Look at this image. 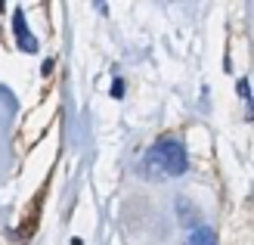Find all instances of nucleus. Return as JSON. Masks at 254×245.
I'll use <instances>...</instances> for the list:
<instances>
[{
  "instance_id": "f257e3e1",
  "label": "nucleus",
  "mask_w": 254,
  "mask_h": 245,
  "mask_svg": "<svg viewBox=\"0 0 254 245\" xmlns=\"http://www.w3.org/2000/svg\"><path fill=\"white\" fill-rule=\"evenodd\" d=\"M186 167H189V156H186V146L177 137H161L146 156V171L158 180L180 177Z\"/></svg>"
},
{
  "instance_id": "f03ea898",
  "label": "nucleus",
  "mask_w": 254,
  "mask_h": 245,
  "mask_svg": "<svg viewBox=\"0 0 254 245\" xmlns=\"http://www.w3.org/2000/svg\"><path fill=\"white\" fill-rule=\"evenodd\" d=\"M12 31H16L19 50H25V53H34V50H37V37L28 31V25H25V12H22V9L12 12Z\"/></svg>"
},
{
  "instance_id": "7ed1b4c3",
  "label": "nucleus",
  "mask_w": 254,
  "mask_h": 245,
  "mask_svg": "<svg viewBox=\"0 0 254 245\" xmlns=\"http://www.w3.org/2000/svg\"><path fill=\"white\" fill-rule=\"evenodd\" d=\"M186 245H217V236H214V230L211 227H192L186 233Z\"/></svg>"
},
{
  "instance_id": "20e7f679",
  "label": "nucleus",
  "mask_w": 254,
  "mask_h": 245,
  "mask_svg": "<svg viewBox=\"0 0 254 245\" xmlns=\"http://www.w3.org/2000/svg\"><path fill=\"white\" fill-rule=\"evenodd\" d=\"M112 96H115V99L124 96V81H121V78H115V84H112Z\"/></svg>"
},
{
  "instance_id": "39448f33",
  "label": "nucleus",
  "mask_w": 254,
  "mask_h": 245,
  "mask_svg": "<svg viewBox=\"0 0 254 245\" xmlns=\"http://www.w3.org/2000/svg\"><path fill=\"white\" fill-rule=\"evenodd\" d=\"M239 93H242V96L251 102V90H248V81H239Z\"/></svg>"
},
{
  "instance_id": "423d86ee",
  "label": "nucleus",
  "mask_w": 254,
  "mask_h": 245,
  "mask_svg": "<svg viewBox=\"0 0 254 245\" xmlns=\"http://www.w3.org/2000/svg\"><path fill=\"white\" fill-rule=\"evenodd\" d=\"M71 245H84V242H81V239H71Z\"/></svg>"
}]
</instances>
